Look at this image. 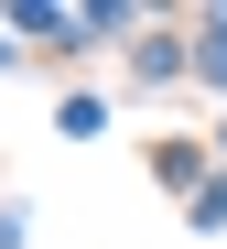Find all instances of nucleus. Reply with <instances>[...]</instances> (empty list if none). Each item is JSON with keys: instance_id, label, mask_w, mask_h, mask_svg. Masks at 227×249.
Here are the masks:
<instances>
[{"instance_id": "1", "label": "nucleus", "mask_w": 227, "mask_h": 249, "mask_svg": "<svg viewBox=\"0 0 227 249\" xmlns=\"http://www.w3.org/2000/svg\"><path fill=\"white\" fill-rule=\"evenodd\" d=\"M206 76H227V22H216V33H206Z\"/></svg>"}]
</instances>
